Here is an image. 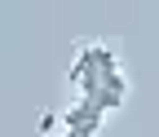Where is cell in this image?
I'll list each match as a JSON object with an SVG mask.
<instances>
[{
    "label": "cell",
    "instance_id": "obj_1",
    "mask_svg": "<svg viewBox=\"0 0 159 137\" xmlns=\"http://www.w3.org/2000/svg\"><path fill=\"white\" fill-rule=\"evenodd\" d=\"M40 133H44V137H53V128H57V111H44V115H40V124H35Z\"/></svg>",
    "mask_w": 159,
    "mask_h": 137
}]
</instances>
